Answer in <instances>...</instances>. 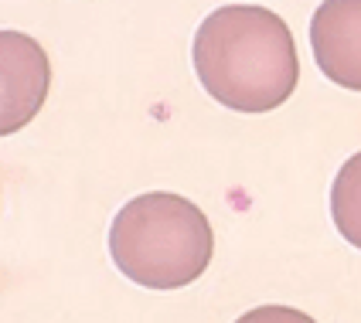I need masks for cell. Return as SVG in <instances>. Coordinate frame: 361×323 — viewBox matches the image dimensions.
<instances>
[{
    "label": "cell",
    "instance_id": "cell-6",
    "mask_svg": "<svg viewBox=\"0 0 361 323\" xmlns=\"http://www.w3.org/2000/svg\"><path fill=\"white\" fill-rule=\"evenodd\" d=\"M235 323H317V320H314V317H307V313H303V310H297V306L269 303V306L245 310Z\"/></svg>",
    "mask_w": 361,
    "mask_h": 323
},
{
    "label": "cell",
    "instance_id": "cell-3",
    "mask_svg": "<svg viewBox=\"0 0 361 323\" xmlns=\"http://www.w3.org/2000/svg\"><path fill=\"white\" fill-rule=\"evenodd\" d=\"M51 89V61L24 31H0V137L24 129Z\"/></svg>",
    "mask_w": 361,
    "mask_h": 323
},
{
    "label": "cell",
    "instance_id": "cell-2",
    "mask_svg": "<svg viewBox=\"0 0 361 323\" xmlns=\"http://www.w3.org/2000/svg\"><path fill=\"white\" fill-rule=\"evenodd\" d=\"M109 259L130 283L184 289L204 276L215 255V232L195 201L171 191H147L126 201L109 224Z\"/></svg>",
    "mask_w": 361,
    "mask_h": 323
},
{
    "label": "cell",
    "instance_id": "cell-1",
    "mask_svg": "<svg viewBox=\"0 0 361 323\" xmlns=\"http://www.w3.org/2000/svg\"><path fill=\"white\" fill-rule=\"evenodd\" d=\"M191 61L201 89L235 113H269L300 82L297 44L280 14L259 4H228L201 20Z\"/></svg>",
    "mask_w": 361,
    "mask_h": 323
},
{
    "label": "cell",
    "instance_id": "cell-4",
    "mask_svg": "<svg viewBox=\"0 0 361 323\" xmlns=\"http://www.w3.org/2000/svg\"><path fill=\"white\" fill-rule=\"evenodd\" d=\"M310 48L327 82L361 92V0H324L310 18Z\"/></svg>",
    "mask_w": 361,
    "mask_h": 323
},
{
    "label": "cell",
    "instance_id": "cell-5",
    "mask_svg": "<svg viewBox=\"0 0 361 323\" xmlns=\"http://www.w3.org/2000/svg\"><path fill=\"white\" fill-rule=\"evenodd\" d=\"M331 218L344 242L361 248V150L341 163L331 184Z\"/></svg>",
    "mask_w": 361,
    "mask_h": 323
}]
</instances>
